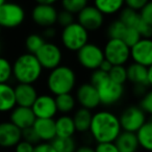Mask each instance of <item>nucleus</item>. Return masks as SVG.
Returning <instances> with one entry per match:
<instances>
[{
	"label": "nucleus",
	"mask_w": 152,
	"mask_h": 152,
	"mask_svg": "<svg viewBox=\"0 0 152 152\" xmlns=\"http://www.w3.org/2000/svg\"><path fill=\"white\" fill-rule=\"evenodd\" d=\"M74 22V15L69 12L61 11L59 13H57V18H56V23L59 24L61 27H66V26L70 25L71 23Z\"/></svg>",
	"instance_id": "nucleus-37"
},
{
	"label": "nucleus",
	"mask_w": 152,
	"mask_h": 152,
	"mask_svg": "<svg viewBox=\"0 0 152 152\" xmlns=\"http://www.w3.org/2000/svg\"><path fill=\"white\" fill-rule=\"evenodd\" d=\"M112 67H113V65L110 63V61H107L106 59H103V61H102V63L100 64V66H99V68H98V69H100L101 71L108 73V72H110V70L112 69Z\"/></svg>",
	"instance_id": "nucleus-47"
},
{
	"label": "nucleus",
	"mask_w": 152,
	"mask_h": 152,
	"mask_svg": "<svg viewBox=\"0 0 152 152\" xmlns=\"http://www.w3.org/2000/svg\"><path fill=\"white\" fill-rule=\"evenodd\" d=\"M76 52H77V61L79 65L85 69L91 70V71L98 69L100 64L104 59L102 48L94 43H87Z\"/></svg>",
	"instance_id": "nucleus-8"
},
{
	"label": "nucleus",
	"mask_w": 152,
	"mask_h": 152,
	"mask_svg": "<svg viewBox=\"0 0 152 152\" xmlns=\"http://www.w3.org/2000/svg\"><path fill=\"white\" fill-rule=\"evenodd\" d=\"M130 57L133 63L145 67L152 66V40L142 38L130 47Z\"/></svg>",
	"instance_id": "nucleus-13"
},
{
	"label": "nucleus",
	"mask_w": 152,
	"mask_h": 152,
	"mask_svg": "<svg viewBox=\"0 0 152 152\" xmlns=\"http://www.w3.org/2000/svg\"><path fill=\"white\" fill-rule=\"evenodd\" d=\"M61 40L64 47L69 51H78L83 46L89 43V31L78 22H73L63 27Z\"/></svg>",
	"instance_id": "nucleus-4"
},
{
	"label": "nucleus",
	"mask_w": 152,
	"mask_h": 152,
	"mask_svg": "<svg viewBox=\"0 0 152 152\" xmlns=\"http://www.w3.org/2000/svg\"><path fill=\"white\" fill-rule=\"evenodd\" d=\"M13 77V66L5 57L0 56V83H9Z\"/></svg>",
	"instance_id": "nucleus-33"
},
{
	"label": "nucleus",
	"mask_w": 152,
	"mask_h": 152,
	"mask_svg": "<svg viewBox=\"0 0 152 152\" xmlns=\"http://www.w3.org/2000/svg\"><path fill=\"white\" fill-rule=\"evenodd\" d=\"M16 105L14 87L9 83H0V113L11 112Z\"/></svg>",
	"instance_id": "nucleus-22"
},
{
	"label": "nucleus",
	"mask_w": 152,
	"mask_h": 152,
	"mask_svg": "<svg viewBox=\"0 0 152 152\" xmlns=\"http://www.w3.org/2000/svg\"><path fill=\"white\" fill-rule=\"evenodd\" d=\"M76 73L71 67L59 65L50 70L47 77V88L54 96L71 93L76 86Z\"/></svg>",
	"instance_id": "nucleus-3"
},
{
	"label": "nucleus",
	"mask_w": 152,
	"mask_h": 152,
	"mask_svg": "<svg viewBox=\"0 0 152 152\" xmlns=\"http://www.w3.org/2000/svg\"><path fill=\"white\" fill-rule=\"evenodd\" d=\"M5 1H7V0H0V5H1V4H3V3H4Z\"/></svg>",
	"instance_id": "nucleus-50"
},
{
	"label": "nucleus",
	"mask_w": 152,
	"mask_h": 152,
	"mask_svg": "<svg viewBox=\"0 0 152 152\" xmlns=\"http://www.w3.org/2000/svg\"><path fill=\"white\" fill-rule=\"evenodd\" d=\"M78 23L88 31H95L104 23V16L94 5H87L77 14Z\"/></svg>",
	"instance_id": "nucleus-11"
},
{
	"label": "nucleus",
	"mask_w": 152,
	"mask_h": 152,
	"mask_svg": "<svg viewBox=\"0 0 152 152\" xmlns=\"http://www.w3.org/2000/svg\"><path fill=\"white\" fill-rule=\"evenodd\" d=\"M135 29L139 31V34H141L142 38L146 39H151L152 37V24H148L146 22H144L141 19V21L139 22L137 26L135 27Z\"/></svg>",
	"instance_id": "nucleus-39"
},
{
	"label": "nucleus",
	"mask_w": 152,
	"mask_h": 152,
	"mask_svg": "<svg viewBox=\"0 0 152 152\" xmlns=\"http://www.w3.org/2000/svg\"><path fill=\"white\" fill-rule=\"evenodd\" d=\"M21 137L22 140L28 142V143H31L32 145H37L38 143H40V140L32 127H28V128L21 130Z\"/></svg>",
	"instance_id": "nucleus-38"
},
{
	"label": "nucleus",
	"mask_w": 152,
	"mask_h": 152,
	"mask_svg": "<svg viewBox=\"0 0 152 152\" xmlns=\"http://www.w3.org/2000/svg\"><path fill=\"white\" fill-rule=\"evenodd\" d=\"M95 152H119L116 144L114 142L110 143H97L96 147L94 148Z\"/></svg>",
	"instance_id": "nucleus-42"
},
{
	"label": "nucleus",
	"mask_w": 152,
	"mask_h": 152,
	"mask_svg": "<svg viewBox=\"0 0 152 152\" xmlns=\"http://www.w3.org/2000/svg\"><path fill=\"white\" fill-rule=\"evenodd\" d=\"M75 99L80 104L81 107L89 110H95L100 105L97 89L90 83H83L77 88Z\"/></svg>",
	"instance_id": "nucleus-14"
},
{
	"label": "nucleus",
	"mask_w": 152,
	"mask_h": 152,
	"mask_svg": "<svg viewBox=\"0 0 152 152\" xmlns=\"http://www.w3.org/2000/svg\"><path fill=\"white\" fill-rule=\"evenodd\" d=\"M52 147L56 152H75L77 145L73 137H55L50 142Z\"/></svg>",
	"instance_id": "nucleus-28"
},
{
	"label": "nucleus",
	"mask_w": 152,
	"mask_h": 152,
	"mask_svg": "<svg viewBox=\"0 0 152 152\" xmlns=\"http://www.w3.org/2000/svg\"><path fill=\"white\" fill-rule=\"evenodd\" d=\"M38 4H48V5H53L57 0H34Z\"/></svg>",
	"instance_id": "nucleus-49"
},
{
	"label": "nucleus",
	"mask_w": 152,
	"mask_h": 152,
	"mask_svg": "<svg viewBox=\"0 0 152 152\" xmlns=\"http://www.w3.org/2000/svg\"><path fill=\"white\" fill-rule=\"evenodd\" d=\"M32 152H56L55 149L52 147L51 143L48 142H42V143H38L37 145H34V151Z\"/></svg>",
	"instance_id": "nucleus-45"
},
{
	"label": "nucleus",
	"mask_w": 152,
	"mask_h": 152,
	"mask_svg": "<svg viewBox=\"0 0 152 152\" xmlns=\"http://www.w3.org/2000/svg\"><path fill=\"white\" fill-rule=\"evenodd\" d=\"M140 108L143 110L147 115L152 114V92L148 91L145 93L143 98L141 99L140 102Z\"/></svg>",
	"instance_id": "nucleus-36"
},
{
	"label": "nucleus",
	"mask_w": 152,
	"mask_h": 152,
	"mask_svg": "<svg viewBox=\"0 0 152 152\" xmlns=\"http://www.w3.org/2000/svg\"><path fill=\"white\" fill-rule=\"evenodd\" d=\"M55 104H56L57 112L61 113L63 115H68L75 110L76 99L71 93L61 94V95L55 96Z\"/></svg>",
	"instance_id": "nucleus-27"
},
{
	"label": "nucleus",
	"mask_w": 152,
	"mask_h": 152,
	"mask_svg": "<svg viewBox=\"0 0 152 152\" xmlns=\"http://www.w3.org/2000/svg\"><path fill=\"white\" fill-rule=\"evenodd\" d=\"M150 0H124V4H126L127 7L132 9L134 11L139 12L142 7H144Z\"/></svg>",
	"instance_id": "nucleus-43"
},
{
	"label": "nucleus",
	"mask_w": 152,
	"mask_h": 152,
	"mask_svg": "<svg viewBox=\"0 0 152 152\" xmlns=\"http://www.w3.org/2000/svg\"><path fill=\"white\" fill-rule=\"evenodd\" d=\"M108 77L110 79H112L113 81L117 83L123 85L127 81V72H126V67L122 65L119 66H113L112 69L108 72Z\"/></svg>",
	"instance_id": "nucleus-31"
},
{
	"label": "nucleus",
	"mask_w": 152,
	"mask_h": 152,
	"mask_svg": "<svg viewBox=\"0 0 152 152\" xmlns=\"http://www.w3.org/2000/svg\"><path fill=\"white\" fill-rule=\"evenodd\" d=\"M21 140V129L15 126L11 121L0 123V147H15Z\"/></svg>",
	"instance_id": "nucleus-17"
},
{
	"label": "nucleus",
	"mask_w": 152,
	"mask_h": 152,
	"mask_svg": "<svg viewBox=\"0 0 152 152\" xmlns=\"http://www.w3.org/2000/svg\"><path fill=\"white\" fill-rule=\"evenodd\" d=\"M34 55L43 69L49 71L58 67L63 61V52L61 48L51 42H45Z\"/></svg>",
	"instance_id": "nucleus-10"
},
{
	"label": "nucleus",
	"mask_w": 152,
	"mask_h": 152,
	"mask_svg": "<svg viewBox=\"0 0 152 152\" xmlns=\"http://www.w3.org/2000/svg\"><path fill=\"white\" fill-rule=\"evenodd\" d=\"M45 43V39L41 34H31L26 38L25 40V48L28 53L36 54L37 51L43 46Z\"/></svg>",
	"instance_id": "nucleus-30"
},
{
	"label": "nucleus",
	"mask_w": 152,
	"mask_h": 152,
	"mask_svg": "<svg viewBox=\"0 0 152 152\" xmlns=\"http://www.w3.org/2000/svg\"><path fill=\"white\" fill-rule=\"evenodd\" d=\"M126 26L120 21V20H115L108 25L107 27V37L108 39H121L123 32H124Z\"/></svg>",
	"instance_id": "nucleus-35"
},
{
	"label": "nucleus",
	"mask_w": 152,
	"mask_h": 152,
	"mask_svg": "<svg viewBox=\"0 0 152 152\" xmlns=\"http://www.w3.org/2000/svg\"><path fill=\"white\" fill-rule=\"evenodd\" d=\"M55 34H56V31H55V29L52 27V26H50V27H46L44 28V31H43V38L44 39H53L55 37Z\"/></svg>",
	"instance_id": "nucleus-46"
},
{
	"label": "nucleus",
	"mask_w": 152,
	"mask_h": 152,
	"mask_svg": "<svg viewBox=\"0 0 152 152\" xmlns=\"http://www.w3.org/2000/svg\"><path fill=\"white\" fill-rule=\"evenodd\" d=\"M89 131L97 143L115 142L122 131L119 117L110 110H98L92 115Z\"/></svg>",
	"instance_id": "nucleus-1"
},
{
	"label": "nucleus",
	"mask_w": 152,
	"mask_h": 152,
	"mask_svg": "<svg viewBox=\"0 0 152 152\" xmlns=\"http://www.w3.org/2000/svg\"><path fill=\"white\" fill-rule=\"evenodd\" d=\"M34 145L31 143L21 140L17 145L15 146V152H32L34 151Z\"/></svg>",
	"instance_id": "nucleus-44"
},
{
	"label": "nucleus",
	"mask_w": 152,
	"mask_h": 152,
	"mask_svg": "<svg viewBox=\"0 0 152 152\" xmlns=\"http://www.w3.org/2000/svg\"><path fill=\"white\" fill-rule=\"evenodd\" d=\"M139 146L146 151H151L152 149V122L147 120L137 131H135Z\"/></svg>",
	"instance_id": "nucleus-24"
},
{
	"label": "nucleus",
	"mask_w": 152,
	"mask_h": 152,
	"mask_svg": "<svg viewBox=\"0 0 152 152\" xmlns=\"http://www.w3.org/2000/svg\"><path fill=\"white\" fill-rule=\"evenodd\" d=\"M75 152H95V149L89 145H83L76 148Z\"/></svg>",
	"instance_id": "nucleus-48"
},
{
	"label": "nucleus",
	"mask_w": 152,
	"mask_h": 152,
	"mask_svg": "<svg viewBox=\"0 0 152 152\" xmlns=\"http://www.w3.org/2000/svg\"><path fill=\"white\" fill-rule=\"evenodd\" d=\"M142 39L141 34H139L137 29L134 27H127L125 28L124 32H123L122 37H121V40L127 45V46L130 48L131 46L135 44L137 41H140Z\"/></svg>",
	"instance_id": "nucleus-34"
},
{
	"label": "nucleus",
	"mask_w": 152,
	"mask_h": 152,
	"mask_svg": "<svg viewBox=\"0 0 152 152\" xmlns=\"http://www.w3.org/2000/svg\"><path fill=\"white\" fill-rule=\"evenodd\" d=\"M102 50L104 59L113 66H124L130 58V48L121 39H108Z\"/></svg>",
	"instance_id": "nucleus-5"
},
{
	"label": "nucleus",
	"mask_w": 152,
	"mask_h": 152,
	"mask_svg": "<svg viewBox=\"0 0 152 152\" xmlns=\"http://www.w3.org/2000/svg\"><path fill=\"white\" fill-rule=\"evenodd\" d=\"M127 80L135 86L150 87L152 85V68L132 63L126 68Z\"/></svg>",
	"instance_id": "nucleus-16"
},
{
	"label": "nucleus",
	"mask_w": 152,
	"mask_h": 152,
	"mask_svg": "<svg viewBox=\"0 0 152 152\" xmlns=\"http://www.w3.org/2000/svg\"><path fill=\"white\" fill-rule=\"evenodd\" d=\"M95 88L97 89L100 104L105 106L118 103L124 95V86L115 83L110 77L98 83Z\"/></svg>",
	"instance_id": "nucleus-7"
},
{
	"label": "nucleus",
	"mask_w": 152,
	"mask_h": 152,
	"mask_svg": "<svg viewBox=\"0 0 152 152\" xmlns=\"http://www.w3.org/2000/svg\"><path fill=\"white\" fill-rule=\"evenodd\" d=\"M55 122V133L59 137H71L75 134L76 129L73 119L69 115H63L58 117Z\"/></svg>",
	"instance_id": "nucleus-23"
},
{
	"label": "nucleus",
	"mask_w": 152,
	"mask_h": 152,
	"mask_svg": "<svg viewBox=\"0 0 152 152\" xmlns=\"http://www.w3.org/2000/svg\"><path fill=\"white\" fill-rule=\"evenodd\" d=\"M36 119L31 107H25V106L16 105L11 110L10 115V121L21 130L31 127Z\"/></svg>",
	"instance_id": "nucleus-18"
},
{
	"label": "nucleus",
	"mask_w": 152,
	"mask_h": 152,
	"mask_svg": "<svg viewBox=\"0 0 152 152\" xmlns=\"http://www.w3.org/2000/svg\"><path fill=\"white\" fill-rule=\"evenodd\" d=\"M92 115L93 114L91 113V110L83 107L78 108L74 113L72 119H73L76 131H78V132H88L89 131Z\"/></svg>",
	"instance_id": "nucleus-25"
},
{
	"label": "nucleus",
	"mask_w": 152,
	"mask_h": 152,
	"mask_svg": "<svg viewBox=\"0 0 152 152\" xmlns=\"http://www.w3.org/2000/svg\"><path fill=\"white\" fill-rule=\"evenodd\" d=\"M32 128L36 131L40 142L50 143L55 137V122L53 119H36L32 124Z\"/></svg>",
	"instance_id": "nucleus-20"
},
{
	"label": "nucleus",
	"mask_w": 152,
	"mask_h": 152,
	"mask_svg": "<svg viewBox=\"0 0 152 152\" xmlns=\"http://www.w3.org/2000/svg\"><path fill=\"white\" fill-rule=\"evenodd\" d=\"M0 51H1V44H0Z\"/></svg>",
	"instance_id": "nucleus-51"
},
{
	"label": "nucleus",
	"mask_w": 152,
	"mask_h": 152,
	"mask_svg": "<svg viewBox=\"0 0 152 152\" xmlns=\"http://www.w3.org/2000/svg\"><path fill=\"white\" fill-rule=\"evenodd\" d=\"M15 98L16 104L18 106H25L31 107L34 102L36 101L37 97L39 96L38 91L34 85L28 83H18L15 88Z\"/></svg>",
	"instance_id": "nucleus-19"
},
{
	"label": "nucleus",
	"mask_w": 152,
	"mask_h": 152,
	"mask_svg": "<svg viewBox=\"0 0 152 152\" xmlns=\"http://www.w3.org/2000/svg\"><path fill=\"white\" fill-rule=\"evenodd\" d=\"M31 110L38 119H53L57 114L55 97L49 94L39 95L31 105Z\"/></svg>",
	"instance_id": "nucleus-12"
},
{
	"label": "nucleus",
	"mask_w": 152,
	"mask_h": 152,
	"mask_svg": "<svg viewBox=\"0 0 152 152\" xmlns=\"http://www.w3.org/2000/svg\"><path fill=\"white\" fill-rule=\"evenodd\" d=\"M57 13L53 5L37 4L31 11V19L41 27H50L56 23Z\"/></svg>",
	"instance_id": "nucleus-15"
},
{
	"label": "nucleus",
	"mask_w": 152,
	"mask_h": 152,
	"mask_svg": "<svg viewBox=\"0 0 152 152\" xmlns=\"http://www.w3.org/2000/svg\"><path fill=\"white\" fill-rule=\"evenodd\" d=\"M140 18L143 20L144 22L148 24H152V3L151 1L148 2L144 7H142L139 11Z\"/></svg>",
	"instance_id": "nucleus-40"
},
{
	"label": "nucleus",
	"mask_w": 152,
	"mask_h": 152,
	"mask_svg": "<svg viewBox=\"0 0 152 152\" xmlns=\"http://www.w3.org/2000/svg\"><path fill=\"white\" fill-rule=\"evenodd\" d=\"M88 5V0H61V7L66 12L73 14H78L85 7Z\"/></svg>",
	"instance_id": "nucleus-32"
},
{
	"label": "nucleus",
	"mask_w": 152,
	"mask_h": 152,
	"mask_svg": "<svg viewBox=\"0 0 152 152\" xmlns=\"http://www.w3.org/2000/svg\"><path fill=\"white\" fill-rule=\"evenodd\" d=\"M114 143L116 144L119 152H137L140 147L135 133L129 131L122 130Z\"/></svg>",
	"instance_id": "nucleus-21"
},
{
	"label": "nucleus",
	"mask_w": 152,
	"mask_h": 152,
	"mask_svg": "<svg viewBox=\"0 0 152 152\" xmlns=\"http://www.w3.org/2000/svg\"><path fill=\"white\" fill-rule=\"evenodd\" d=\"M147 120V114L137 105L126 107L119 116L121 129L129 132H135Z\"/></svg>",
	"instance_id": "nucleus-9"
},
{
	"label": "nucleus",
	"mask_w": 152,
	"mask_h": 152,
	"mask_svg": "<svg viewBox=\"0 0 152 152\" xmlns=\"http://www.w3.org/2000/svg\"><path fill=\"white\" fill-rule=\"evenodd\" d=\"M94 7L103 16L115 15L124 7V0H94Z\"/></svg>",
	"instance_id": "nucleus-26"
},
{
	"label": "nucleus",
	"mask_w": 152,
	"mask_h": 152,
	"mask_svg": "<svg viewBox=\"0 0 152 152\" xmlns=\"http://www.w3.org/2000/svg\"><path fill=\"white\" fill-rule=\"evenodd\" d=\"M13 77L18 83L34 85L40 79L43 68L32 53H23L15 59L13 65Z\"/></svg>",
	"instance_id": "nucleus-2"
},
{
	"label": "nucleus",
	"mask_w": 152,
	"mask_h": 152,
	"mask_svg": "<svg viewBox=\"0 0 152 152\" xmlns=\"http://www.w3.org/2000/svg\"><path fill=\"white\" fill-rule=\"evenodd\" d=\"M119 20L127 27L135 28L137 26V24H139V22L141 21V18H140L139 12L126 7L120 11Z\"/></svg>",
	"instance_id": "nucleus-29"
},
{
	"label": "nucleus",
	"mask_w": 152,
	"mask_h": 152,
	"mask_svg": "<svg viewBox=\"0 0 152 152\" xmlns=\"http://www.w3.org/2000/svg\"><path fill=\"white\" fill-rule=\"evenodd\" d=\"M25 20V11L20 4L5 1L0 5V27L16 28Z\"/></svg>",
	"instance_id": "nucleus-6"
},
{
	"label": "nucleus",
	"mask_w": 152,
	"mask_h": 152,
	"mask_svg": "<svg viewBox=\"0 0 152 152\" xmlns=\"http://www.w3.org/2000/svg\"><path fill=\"white\" fill-rule=\"evenodd\" d=\"M107 77H108V74L106 73V72L101 71L100 69H96L92 72L91 77H90V83L93 85L94 87H96L98 83L103 81L104 79L107 78Z\"/></svg>",
	"instance_id": "nucleus-41"
}]
</instances>
